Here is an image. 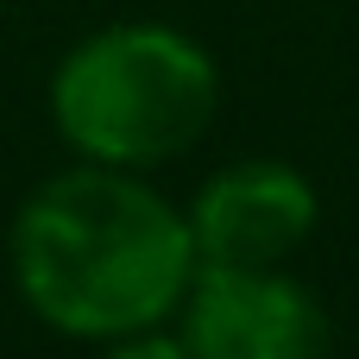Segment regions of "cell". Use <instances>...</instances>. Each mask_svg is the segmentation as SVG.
Returning a JSON list of instances; mask_svg holds the SVG:
<instances>
[{"label":"cell","mask_w":359,"mask_h":359,"mask_svg":"<svg viewBox=\"0 0 359 359\" xmlns=\"http://www.w3.org/2000/svg\"><path fill=\"white\" fill-rule=\"evenodd\" d=\"M13 265L44 322L69 334H133L183 297L196 233L151 189L76 170L25 202Z\"/></svg>","instance_id":"1"},{"label":"cell","mask_w":359,"mask_h":359,"mask_svg":"<svg viewBox=\"0 0 359 359\" xmlns=\"http://www.w3.org/2000/svg\"><path fill=\"white\" fill-rule=\"evenodd\" d=\"M215 114L208 57L164 25H120L82 44L57 76V126L107 164L183 151Z\"/></svg>","instance_id":"2"},{"label":"cell","mask_w":359,"mask_h":359,"mask_svg":"<svg viewBox=\"0 0 359 359\" xmlns=\"http://www.w3.org/2000/svg\"><path fill=\"white\" fill-rule=\"evenodd\" d=\"M189 353L196 359H322L328 322L322 309L271 278L265 265H208L189 297Z\"/></svg>","instance_id":"3"},{"label":"cell","mask_w":359,"mask_h":359,"mask_svg":"<svg viewBox=\"0 0 359 359\" xmlns=\"http://www.w3.org/2000/svg\"><path fill=\"white\" fill-rule=\"evenodd\" d=\"M316 221V196L297 170H278V164H246V170H227L221 183L202 189L196 202V252L208 265H278L290 246H303Z\"/></svg>","instance_id":"4"},{"label":"cell","mask_w":359,"mask_h":359,"mask_svg":"<svg viewBox=\"0 0 359 359\" xmlns=\"http://www.w3.org/2000/svg\"><path fill=\"white\" fill-rule=\"evenodd\" d=\"M114 359H189L183 347H170V341H139V347H120Z\"/></svg>","instance_id":"5"}]
</instances>
